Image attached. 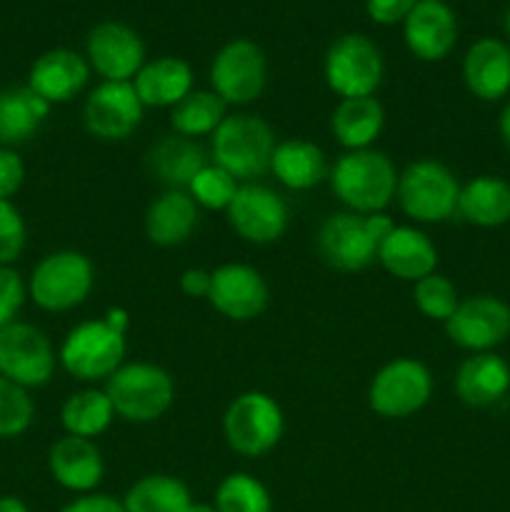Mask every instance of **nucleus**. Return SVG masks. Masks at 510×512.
Instances as JSON below:
<instances>
[{
	"label": "nucleus",
	"mask_w": 510,
	"mask_h": 512,
	"mask_svg": "<svg viewBox=\"0 0 510 512\" xmlns=\"http://www.w3.org/2000/svg\"><path fill=\"white\" fill-rule=\"evenodd\" d=\"M128 325V313L120 308L108 310L103 320H85L75 325L58 350L65 373L80 383L108 380L125 360Z\"/></svg>",
	"instance_id": "obj_1"
},
{
	"label": "nucleus",
	"mask_w": 510,
	"mask_h": 512,
	"mask_svg": "<svg viewBox=\"0 0 510 512\" xmlns=\"http://www.w3.org/2000/svg\"><path fill=\"white\" fill-rule=\"evenodd\" d=\"M330 188L345 210L358 215L385 213L398 193V168L383 150H348L330 168Z\"/></svg>",
	"instance_id": "obj_2"
},
{
	"label": "nucleus",
	"mask_w": 510,
	"mask_h": 512,
	"mask_svg": "<svg viewBox=\"0 0 510 512\" xmlns=\"http://www.w3.org/2000/svg\"><path fill=\"white\" fill-rule=\"evenodd\" d=\"M395 228L385 213L358 215L343 210L323 220L318 230V255L325 265L340 273H360L378 260L380 243Z\"/></svg>",
	"instance_id": "obj_3"
},
{
	"label": "nucleus",
	"mask_w": 510,
	"mask_h": 512,
	"mask_svg": "<svg viewBox=\"0 0 510 512\" xmlns=\"http://www.w3.org/2000/svg\"><path fill=\"white\" fill-rule=\"evenodd\" d=\"M275 145L273 128L260 115L233 113L210 135V158L235 180L250 183L270 170Z\"/></svg>",
	"instance_id": "obj_4"
},
{
	"label": "nucleus",
	"mask_w": 510,
	"mask_h": 512,
	"mask_svg": "<svg viewBox=\"0 0 510 512\" xmlns=\"http://www.w3.org/2000/svg\"><path fill=\"white\" fill-rule=\"evenodd\" d=\"M105 395L125 423H155L175 403V383L165 368L155 363H123L108 380Z\"/></svg>",
	"instance_id": "obj_5"
},
{
	"label": "nucleus",
	"mask_w": 510,
	"mask_h": 512,
	"mask_svg": "<svg viewBox=\"0 0 510 512\" xmlns=\"http://www.w3.org/2000/svg\"><path fill=\"white\" fill-rule=\"evenodd\" d=\"M395 198L400 210L415 223H445L458 213L460 183L445 163L420 158L400 173Z\"/></svg>",
	"instance_id": "obj_6"
},
{
	"label": "nucleus",
	"mask_w": 510,
	"mask_h": 512,
	"mask_svg": "<svg viewBox=\"0 0 510 512\" xmlns=\"http://www.w3.org/2000/svg\"><path fill=\"white\" fill-rule=\"evenodd\" d=\"M95 285V268L78 250H58L35 265L28 293L48 313H68L88 300Z\"/></svg>",
	"instance_id": "obj_7"
},
{
	"label": "nucleus",
	"mask_w": 510,
	"mask_h": 512,
	"mask_svg": "<svg viewBox=\"0 0 510 512\" xmlns=\"http://www.w3.org/2000/svg\"><path fill=\"white\" fill-rule=\"evenodd\" d=\"M285 433V418L275 398L260 390H248L233 398L223 415L225 443L243 458H263Z\"/></svg>",
	"instance_id": "obj_8"
},
{
	"label": "nucleus",
	"mask_w": 510,
	"mask_h": 512,
	"mask_svg": "<svg viewBox=\"0 0 510 512\" xmlns=\"http://www.w3.org/2000/svg\"><path fill=\"white\" fill-rule=\"evenodd\" d=\"M433 395V375L420 360L395 358L373 375L368 405L375 415L403 420L420 413Z\"/></svg>",
	"instance_id": "obj_9"
},
{
	"label": "nucleus",
	"mask_w": 510,
	"mask_h": 512,
	"mask_svg": "<svg viewBox=\"0 0 510 512\" xmlns=\"http://www.w3.org/2000/svg\"><path fill=\"white\" fill-rule=\"evenodd\" d=\"M383 73V53L365 35H343L325 55V83L340 98L375 95L383 83Z\"/></svg>",
	"instance_id": "obj_10"
},
{
	"label": "nucleus",
	"mask_w": 510,
	"mask_h": 512,
	"mask_svg": "<svg viewBox=\"0 0 510 512\" xmlns=\"http://www.w3.org/2000/svg\"><path fill=\"white\" fill-rule=\"evenodd\" d=\"M268 83V60L253 40L235 38L215 53L210 63V85L225 105H250Z\"/></svg>",
	"instance_id": "obj_11"
},
{
	"label": "nucleus",
	"mask_w": 510,
	"mask_h": 512,
	"mask_svg": "<svg viewBox=\"0 0 510 512\" xmlns=\"http://www.w3.org/2000/svg\"><path fill=\"white\" fill-rule=\"evenodd\" d=\"M53 343L40 328L28 323H10L0 328V375L20 388L48 385L55 373Z\"/></svg>",
	"instance_id": "obj_12"
},
{
	"label": "nucleus",
	"mask_w": 510,
	"mask_h": 512,
	"mask_svg": "<svg viewBox=\"0 0 510 512\" xmlns=\"http://www.w3.org/2000/svg\"><path fill=\"white\" fill-rule=\"evenodd\" d=\"M230 228L238 238L253 245L278 243L290 223V210L283 195L268 185L245 183L225 210Z\"/></svg>",
	"instance_id": "obj_13"
},
{
	"label": "nucleus",
	"mask_w": 510,
	"mask_h": 512,
	"mask_svg": "<svg viewBox=\"0 0 510 512\" xmlns=\"http://www.w3.org/2000/svg\"><path fill=\"white\" fill-rule=\"evenodd\" d=\"M450 343L470 353H490L510 335V305L495 295H473L460 300L445 323Z\"/></svg>",
	"instance_id": "obj_14"
},
{
	"label": "nucleus",
	"mask_w": 510,
	"mask_h": 512,
	"mask_svg": "<svg viewBox=\"0 0 510 512\" xmlns=\"http://www.w3.org/2000/svg\"><path fill=\"white\" fill-rule=\"evenodd\" d=\"M145 105L140 103L133 83H113L103 80L98 88L90 90L83 105V123L93 138L125 140L143 123Z\"/></svg>",
	"instance_id": "obj_15"
},
{
	"label": "nucleus",
	"mask_w": 510,
	"mask_h": 512,
	"mask_svg": "<svg viewBox=\"0 0 510 512\" xmlns=\"http://www.w3.org/2000/svg\"><path fill=\"white\" fill-rule=\"evenodd\" d=\"M208 303L223 318L248 323L268 310L270 288L260 270L243 263H225L210 270Z\"/></svg>",
	"instance_id": "obj_16"
},
{
	"label": "nucleus",
	"mask_w": 510,
	"mask_h": 512,
	"mask_svg": "<svg viewBox=\"0 0 510 512\" xmlns=\"http://www.w3.org/2000/svg\"><path fill=\"white\" fill-rule=\"evenodd\" d=\"M85 50H88L90 70L113 83H133V78L145 65L143 40L130 25L118 23V20L95 25L90 30Z\"/></svg>",
	"instance_id": "obj_17"
},
{
	"label": "nucleus",
	"mask_w": 510,
	"mask_h": 512,
	"mask_svg": "<svg viewBox=\"0 0 510 512\" xmlns=\"http://www.w3.org/2000/svg\"><path fill=\"white\" fill-rule=\"evenodd\" d=\"M405 45L415 58L438 63L448 58L458 40V20L443 0H418L403 23Z\"/></svg>",
	"instance_id": "obj_18"
},
{
	"label": "nucleus",
	"mask_w": 510,
	"mask_h": 512,
	"mask_svg": "<svg viewBox=\"0 0 510 512\" xmlns=\"http://www.w3.org/2000/svg\"><path fill=\"white\" fill-rule=\"evenodd\" d=\"M50 475L58 485H63L70 493H95L105 475L103 453L95 445V440L63 435L55 440L48 453Z\"/></svg>",
	"instance_id": "obj_19"
},
{
	"label": "nucleus",
	"mask_w": 510,
	"mask_h": 512,
	"mask_svg": "<svg viewBox=\"0 0 510 512\" xmlns=\"http://www.w3.org/2000/svg\"><path fill=\"white\" fill-rule=\"evenodd\" d=\"M90 80V63L80 53L55 48L40 55L28 75V88L50 105L68 103Z\"/></svg>",
	"instance_id": "obj_20"
},
{
	"label": "nucleus",
	"mask_w": 510,
	"mask_h": 512,
	"mask_svg": "<svg viewBox=\"0 0 510 512\" xmlns=\"http://www.w3.org/2000/svg\"><path fill=\"white\" fill-rule=\"evenodd\" d=\"M378 263L393 278L418 283L438 268V248L433 240L413 225H395L380 243Z\"/></svg>",
	"instance_id": "obj_21"
},
{
	"label": "nucleus",
	"mask_w": 510,
	"mask_h": 512,
	"mask_svg": "<svg viewBox=\"0 0 510 512\" xmlns=\"http://www.w3.org/2000/svg\"><path fill=\"white\" fill-rule=\"evenodd\" d=\"M465 88L485 103L505 98L510 93V48L498 38H480L465 53Z\"/></svg>",
	"instance_id": "obj_22"
},
{
	"label": "nucleus",
	"mask_w": 510,
	"mask_h": 512,
	"mask_svg": "<svg viewBox=\"0 0 510 512\" xmlns=\"http://www.w3.org/2000/svg\"><path fill=\"white\" fill-rule=\"evenodd\" d=\"M198 225L200 208L188 190H165L145 213V235L158 248H178L188 243Z\"/></svg>",
	"instance_id": "obj_23"
},
{
	"label": "nucleus",
	"mask_w": 510,
	"mask_h": 512,
	"mask_svg": "<svg viewBox=\"0 0 510 512\" xmlns=\"http://www.w3.org/2000/svg\"><path fill=\"white\" fill-rule=\"evenodd\" d=\"M453 388L468 408H490L510 390V365L495 353H473L460 363Z\"/></svg>",
	"instance_id": "obj_24"
},
{
	"label": "nucleus",
	"mask_w": 510,
	"mask_h": 512,
	"mask_svg": "<svg viewBox=\"0 0 510 512\" xmlns=\"http://www.w3.org/2000/svg\"><path fill=\"white\" fill-rule=\"evenodd\" d=\"M148 170L153 178L168 185V190H188L195 175L208 165V153L203 145L185 135H163L153 148L148 150Z\"/></svg>",
	"instance_id": "obj_25"
},
{
	"label": "nucleus",
	"mask_w": 510,
	"mask_h": 512,
	"mask_svg": "<svg viewBox=\"0 0 510 512\" xmlns=\"http://www.w3.org/2000/svg\"><path fill=\"white\" fill-rule=\"evenodd\" d=\"M133 88L145 108H175L193 90V68L183 58L163 55L140 68Z\"/></svg>",
	"instance_id": "obj_26"
},
{
	"label": "nucleus",
	"mask_w": 510,
	"mask_h": 512,
	"mask_svg": "<svg viewBox=\"0 0 510 512\" xmlns=\"http://www.w3.org/2000/svg\"><path fill=\"white\" fill-rule=\"evenodd\" d=\"M270 170L285 188L295 190V193L313 190L315 185H320L330 175L328 160H325L320 145L310 143L305 138L280 140L275 145Z\"/></svg>",
	"instance_id": "obj_27"
},
{
	"label": "nucleus",
	"mask_w": 510,
	"mask_h": 512,
	"mask_svg": "<svg viewBox=\"0 0 510 512\" xmlns=\"http://www.w3.org/2000/svg\"><path fill=\"white\" fill-rule=\"evenodd\" d=\"M385 110L375 95L343 98L330 115V130L345 150H365L380 138Z\"/></svg>",
	"instance_id": "obj_28"
},
{
	"label": "nucleus",
	"mask_w": 510,
	"mask_h": 512,
	"mask_svg": "<svg viewBox=\"0 0 510 512\" xmlns=\"http://www.w3.org/2000/svg\"><path fill=\"white\" fill-rule=\"evenodd\" d=\"M50 115V103L28 85L0 90V145H20L33 138Z\"/></svg>",
	"instance_id": "obj_29"
},
{
	"label": "nucleus",
	"mask_w": 510,
	"mask_h": 512,
	"mask_svg": "<svg viewBox=\"0 0 510 512\" xmlns=\"http://www.w3.org/2000/svg\"><path fill=\"white\" fill-rule=\"evenodd\" d=\"M458 213L478 228L510 223V183L498 175H478L460 188Z\"/></svg>",
	"instance_id": "obj_30"
},
{
	"label": "nucleus",
	"mask_w": 510,
	"mask_h": 512,
	"mask_svg": "<svg viewBox=\"0 0 510 512\" xmlns=\"http://www.w3.org/2000/svg\"><path fill=\"white\" fill-rule=\"evenodd\" d=\"M125 512H188L193 505L188 485L175 475H145L130 485L123 498Z\"/></svg>",
	"instance_id": "obj_31"
},
{
	"label": "nucleus",
	"mask_w": 510,
	"mask_h": 512,
	"mask_svg": "<svg viewBox=\"0 0 510 512\" xmlns=\"http://www.w3.org/2000/svg\"><path fill=\"white\" fill-rule=\"evenodd\" d=\"M115 418V410L105 390L83 388L70 395L60 410V423H63L65 435L75 438H98L110 428Z\"/></svg>",
	"instance_id": "obj_32"
},
{
	"label": "nucleus",
	"mask_w": 510,
	"mask_h": 512,
	"mask_svg": "<svg viewBox=\"0 0 510 512\" xmlns=\"http://www.w3.org/2000/svg\"><path fill=\"white\" fill-rule=\"evenodd\" d=\"M225 118H228V105L213 90H190L175 108H170L173 133L193 140L213 135Z\"/></svg>",
	"instance_id": "obj_33"
},
{
	"label": "nucleus",
	"mask_w": 510,
	"mask_h": 512,
	"mask_svg": "<svg viewBox=\"0 0 510 512\" xmlns=\"http://www.w3.org/2000/svg\"><path fill=\"white\" fill-rule=\"evenodd\" d=\"M218 512H273L268 488L248 473H230L215 490Z\"/></svg>",
	"instance_id": "obj_34"
},
{
	"label": "nucleus",
	"mask_w": 510,
	"mask_h": 512,
	"mask_svg": "<svg viewBox=\"0 0 510 512\" xmlns=\"http://www.w3.org/2000/svg\"><path fill=\"white\" fill-rule=\"evenodd\" d=\"M413 300L415 308L425 318L440 320V323H448V318L460 305L458 288L440 273H430L420 278L418 283H413Z\"/></svg>",
	"instance_id": "obj_35"
},
{
	"label": "nucleus",
	"mask_w": 510,
	"mask_h": 512,
	"mask_svg": "<svg viewBox=\"0 0 510 512\" xmlns=\"http://www.w3.org/2000/svg\"><path fill=\"white\" fill-rule=\"evenodd\" d=\"M238 180L230 173H225L223 168H218L215 163H208L198 175L193 178V183L188 185L190 198L198 203V208L205 210H228L230 200L238 193Z\"/></svg>",
	"instance_id": "obj_36"
},
{
	"label": "nucleus",
	"mask_w": 510,
	"mask_h": 512,
	"mask_svg": "<svg viewBox=\"0 0 510 512\" xmlns=\"http://www.w3.org/2000/svg\"><path fill=\"white\" fill-rule=\"evenodd\" d=\"M33 420L35 403L28 390L0 375V438H18Z\"/></svg>",
	"instance_id": "obj_37"
},
{
	"label": "nucleus",
	"mask_w": 510,
	"mask_h": 512,
	"mask_svg": "<svg viewBox=\"0 0 510 512\" xmlns=\"http://www.w3.org/2000/svg\"><path fill=\"white\" fill-rule=\"evenodd\" d=\"M28 240L25 220L10 200H0V265H10L20 258Z\"/></svg>",
	"instance_id": "obj_38"
},
{
	"label": "nucleus",
	"mask_w": 510,
	"mask_h": 512,
	"mask_svg": "<svg viewBox=\"0 0 510 512\" xmlns=\"http://www.w3.org/2000/svg\"><path fill=\"white\" fill-rule=\"evenodd\" d=\"M25 303L23 278L10 265H0V328L15 323V315Z\"/></svg>",
	"instance_id": "obj_39"
},
{
	"label": "nucleus",
	"mask_w": 510,
	"mask_h": 512,
	"mask_svg": "<svg viewBox=\"0 0 510 512\" xmlns=\"http://www.w3.org/2000/svg\"><path fill=\"white\" fill-rule=\"evenodd\" d=\"M25 180V165L10 148H0V200H10Z\"/></svg>",
	"instance_id": "obj_40"
},
{
	"label": "nucleus",
	"mask_w": 510,
	"mask_h": 512,
	"mask_svg": "<svg viewBox=\"0 0 510 512\" xmlns=\"http://www.w3.org/2000/svg\"><path fill=\"white\" fill-rule=\"evenodd\" d=\"M415 5H418V0H368L365 8H368V15L375 23L395 25L405 23V18H408Z\"/></svg>",
	"instance_id": "obj_41"
},
{
	"label": "nucleus",
	"mask_w": 510,
	"mask_h": 512,
	"mask_svg": "<svg viewBox=\"0 0 510 512\" xmlns=\"http://www.w3.org/2000/svg\"><path fill=\"white\" fill-rule=\"evenodd\" d=\"M60 512H125L123 500L105 493H85L75 498L73 503L65 505Z\"/></svg>",
	"instance_id": "obj_42"
},
{
	"label": "nucleus",
	"mask_w": 510,
	"mask_h": 512,
	"mask_svg": "<svg viewBox=\"0 0 510 512\" xmlns=\"http://www.w3.org/2000/svg\"><path fill=\"white\" fill-rule=\"evenodd\" d=\"M180 290L188 298H208L210 293V270L188 268L180 275Z\"/></svg>",
	"instance_id": "obj_43"
},
{
	"label": "nucleus",
	"mask_w": 510,
	"mask_h": 512,
	"mask_svg": "<svg viewBox=\"0 0 510 512\" xmlns=\"http://www.w3.org/2000/svg\"><path fill=\"white\" fill-rule=\"evenodd\" d=\"M498 130H500V138H503V143L510 148V100H508V105L503 108V113H500Z\"/></svg>",
	"instance_id": "obj_44"
},
{
	"label": "nucleus",
	"mask_w": 510,
	"mask_h": 512,
	"mask_svg": "<svg viewBox=\"0 0 510 512\" xmlns=\"http://www.w3.org/2000/svg\"><path fill=\"white\" fill-rule=\"evenodd\" d=\"M0 512H30L25 508L23 500L13 498V495H5V498H0Z\"/></svg>",
	"instance_id": "obj_45"
},
{
	"label": "nucleus",
	"mask_w": 510,
	"mask_h": 512,
	"mask_svg": "<svg viewBox=\"0 0 510 512\" xmlns=\"http://www.w3.org/2000/svg\"><path fill=\"white\" fill-rule=\"evenodd\" d=\"M188 512H218V510H215V505L210 503H193L188 508Z\"/></svg>",
	"instance_id": "obj_46"
},
{
	"label": "nucleus",
	"mask_w": 510,
	"mask_h": 512,
	"mask_svg": "<svg viewBox=\"0 0 510 512\" xmlns=\"http://www.w3.org/2000/svg\"><path fill=\"white\" fill-rule=\"evenodd\" d=\"M505 30H508V35H510V8H508V15H505Z\"/></svg>",
	"instance_id": "obj_47"
}]
</instances>
